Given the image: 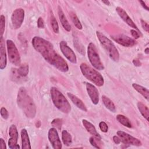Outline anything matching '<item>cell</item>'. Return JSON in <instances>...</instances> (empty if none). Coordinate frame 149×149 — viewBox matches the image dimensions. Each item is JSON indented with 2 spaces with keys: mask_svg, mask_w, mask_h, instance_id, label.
<instances>
[{
  "mask_svg": "<svg viewBox=\"0 0 149 149\" xmlns=\"http://www.w3.org/2000/svg\"><path fill=\"white\" fill-rule=\"evenodd\" d=\"M31 43L34 48L38 52L50 65L62 72H66L69 67L65 60L54 48L53 45L48 41L40 37H34Z\"/></svg>",
  "mask_w": 149,
  "mask_h": 149,
  "instance_id": "1",
  "label": "cell"
},
{
  "mask_svg": "<svg viewBox=\"0 0 149 149\" xmlns=\"http://www.w3.org/2000/svg\"><path fill=\"white\" fill-rule=\"evenodd\" d=\"M17 103L20 108L22 109L27 118H34L36 114V107L33 99L27 94L24 87H20L19 90Z\"/></svg>",
  "mask_w": 149,
  "mask_h": 149,
  "instance_id": "2",
  "label": "cell"
},
{
  "mask_svg": "<svg viewBox=\"0 0 149 149\" xmlns=\"http://www.w3.org/2000/svg\"><path fill=\"white\" fill-rule=\"evenodd\" d=\"M50 93L54 105L63 113H68L71 110V107L63 94L54 87H51Z\"/></svg>",
  "mask_w": 149,
  "mask_h": 149,
  "instance_id": "3",
  "label": "cell"
},
{
  "mask_svg": "<svg viewBox=\"0 0 149 149\" xmlns=\"http://www.w3.org/2000/svg\"><path fill=\"white\" fill-rule=\"evenodd\" d=\"M96 34L110 58L115 62H118L119 59V54L113 43L101 32L96 31Z\"/></svg>",
  "mask_w": 149,
  "mask_h": 149,
  "instance_id": "4",
  "label": "cell"
},
{
  "mask_svg": "<svg viewBox=\"0 0 149 149\" xmlns=\"http://www.w3.org/2000/svg\"><path fill=\"white\" fill-rule=\"evenodd\" d=\"M80 68L83 76L98 87L103 86L104 81L102 76L96 70L93 69L85 63H82Z\"/></svg>",
  "mask_w": 149,
  "mask_h": 149,
  "instance_id": "5",
  "label": "cell"
},
{
  "mask_svg": "<svg viewBox=\"0 0 149 149\" xmlns=\"http://www.w3.org/2000/svg\"><path fill=\"white\" fill-rule=\"evenodd\" d=\"M87 55L91 64L96 69L102 70L104 69V65L101 61L96 47L93 42H90L88 45Z\"/></svg>",
  "mask_w": 149,
  "mask_h": 149,
  "instance_id": "6",
  "label": "cell"
},
{
  "mask_svg": "<svg viewBox=\"0 0 149 149\" xmlns=\"http://www.w3.org/2000/svg\"><path fill=\"white\" fill-rule=\"evenodd\" d=\"M7 51L8 58L10 62L15 66H19L20 64V57L19 51L13 42L11 40L6 41Z\"/></svg>",
  "mask_w": 149,
  "mask_h": 149,
  "instance_id": "7",
  "label": "cell"
},
{
  "mask_svg": "<svg viewBox=\"0 0 149 149\" xmlns=\"http://www.w3.org/2000/svg\"><path fill=\"white\" fill-rule=\"evenodd\" d=\"M24 18V10L22 8L15 9L11 16V22L13 27L18 29L22 26Z\"/></svg>",
  "mask_w": 149,
  "mask_h": 149,
  "instance_id": "8",
  "label": "cell"
},
{
  "mask_svg": "<svg viewBox=\"0 0 149 149\" xmlns=\"http://www.w3.org/2000/svg\"><path fill=\"white\" fill-rule=\"evenodd\" d=\"M111 37L113 41H115L119 44L126 47H133L136 43V41L134 39L123 34L112 35L111 36Z\"/></svg>",
  "mask_w": 149,
  "mask_h": 149,
  "instance_id": "9",
  "label": "cell"
},
{
  "mask_svg": "<svg viewBox=\"0 0 149 149\" xmlns=\"http://www.w3.org/2000/svg\"><path fill=\"white\" fill-rule=\"evenodd\" d=\"M59 47L62 54L70 62L76 63L77 59L76 55L73 50L68 45L66 42L64 41H61L59 43Z\"/></svg>",
  "mask_w": 149,
  "mask_h": 149,
  "instance_id": "10",
  "label": "cell"
},
{
  "mask_svg": "<svg viewBox=\"0 0 149 149\" xmlns=\"http://www.w3.org/2000/svg\"><path fill=\"white\" fill-rule=\"evenodd\" d=\"M117 134L121 141L126 144H131L136 146H140L141 145V143L139 139L133 137L127 133L119 130L117 132Z\"/></svg>",
  "mask_w": 149,
  "mask_h": 149,
  "instance_id": "11",
  "label": "cell"
},
{
  "mask_svg": "<svg viewBox=\"0 0 149 149\" xmlns=\"http://www.w3.org/2000/svg\"><path fill=\"white\" fill-rule=\"evenodd\" d=\"M48 137L53 148L61 149L62 148L61 141L59 137L58 132L55 127L51 128L49 130Z\"/></svg>",
  "mask_w": 149,
  "mask_h": 149,
  "instance_id": "12",
  "label": "cell"
},
{
  "mask_svg": "<svg viewBox=\"0 0 149 149\" xmlns=\"http://www.w3.org/2000/svg\"><path fill=\"white\" fill-rule=\"evenodd\" d=\"M9 139L8 141L9 147L11 149L19 148V146L17 144L18 140V132L15 125H12L9 129Z\"/></svg>",
  "mask_w": 149,
  "mask_h": 149,
  "instance_id": "13",
  "label": "cell"
},
{
  "mask_svg": "<svg viewBox=\"0 0 149 149\" xmlns=\"http://www.w3.org/2000/svg\"><path fill=\"white\" fill-rule=\"evenodd\" d=\"M116 10L119 16L122 19V20L125 22H126L129 26L134 29V30H136L137 31L140 33L137 26L135 24V23L133 22V21L131 19V18L129 17V16L127 15V13L125 12V10L123 9H122L120 7H117L116 8Z\"/></svg>",
  "mask_w": 149,
  "mask_h": 149,
  "instance_id": "14",
  "label": "cell"
},
{
  "mask_svg": "<svg viewBox=\"0 0 149 149\" xmlns=\"http://www.w3.org/2000/svg\"><path fill=\"white\" fill-rule=\"evenodd\" d=\"M87 93L92 101V102L96 105L99 102V93L97 88L92 84L87 83L86 84Z\"/></svg>",
  "mask_w": 149,
  "mask_h": 149,
  "instance_id": "15",
  "label": "cell"
},
{
  "mask_svg": "<svg viewBox=\"0 0 149 149\" xmlns=\"http://www.w3.org/2000/svg\"><path fill=\"white\" fill-rule=\"evenodd\" d=\"M7 59L5 48V41L3 37L0 38V68L3 69L6 66Z\"/></svg>",
  "mask_w": 149,
  "mask_h": 149,
  "instance_id": "16",
  "label": "cell"
},
{
  "mask_svg": "<svg viewBox=\"0 0 149 149\" xmlns=\"http://www.w3.org/2000/svg\"><path fill=\"white\" fill-rule=\"evenodd\" d=\"M82 123L84 127L86 128L87 132H88L90 134L95 136L97 139H99V140L101 139V137L100 136L99 133H98L94 126L92 123H91L90 122H88L86 119H83Z\"/></svg>",
  "mask_w": 149,
  "mask_h": 149,
  "instance_id": "17",
  "label": "cell"
},
{
  "mask_svg": "<svg viewBox=\"0 0 149 149\" xmlns=\"http://www.w3.org/2000/svg\"><path fill=\"white\" fill-rule=\"evenodd\" d=\"M67 95L69 97V98L71 100V101L73 102V103L78 108L80 109L81 110H82V111H83L84 112H86L87 111V108H86V105H84V104L77 97H76V95H74V94H72L70 93H68Z\"/></svg>",
  "mask_w": 149,
  "mask_h": 149,
  "instance_id": "18",
  "label": "cell"
},
{
  "mask_svg": "<svg viewBox=\"0 0 149 149\" xmlns=\"http://www.w3.org/2000/svg\"><path fill=\"white\" fill-rule=\"evenodd\" d=\"M58 16L59 18V20L63 26V27L67 31H70L71 30V27L70 24L69 23L68 20H67L63 12L62 11L61 8L60 6L58 7Z\"/></svg>",
  "mask_w": 149,
  "mask_h": 149,
  "instance_id": "19",
  "label": "cell"
},
{
  "mask_svg": "<svg viewBox=\"0 0 149 149\" xmlns=\"http://www.w3.org/2000/svg\"><path fill=\"white\" fill-rule=\"evenodd\" d=\"M21 139H22V148L23 149L29 148L30 149L31 146L29 140V137L27 130L25 129H23L21 130Z\"/></svg>",
  "mask_w": 149,
  "mask_h": 149,
  "instance_id": "20",
  "label": "cell"
},
{
  "mask_svg": "<svg viewBox=\"0 0 149 149\" xmlns=\"http://www.w3.org/2000/svg\"><path fill=\"white\" fill-rule=\"evenodd\" d=\"M132 87L140 94H141L146 100H148V97H149V92L148 90L138 84L136 83H133Z\"/></svg>",
  "mask_w": 149,
  "mask_h": 149,
  "instance_id": "21",
  "label": "cell"
},
{
  "mask_svg": "<svg viewBox=\"0 0 149 149\" xmlns=\"http://www.w3.org/2000/svg\"><path fill=\"white\" fill-rule=\"evenodd\" d=\"M137 108L142 116L148 121L149 117V110L148 107L141 102L137 103Z\"/></svg>",
  "mask_w": 149,
  "mask_h": 149,
  "instance_id": "22",
  "label": "cell"
},
{
  "mask_svg": "<svg viewBox=\"0 0 149 149\" xmlns=\"http://www.w3.org/2000/svg\"><path fill=\"white\" fill-rule=\"evenodd\" d=\"M102 100L103 102V104L105 106V107L108 109L109 111H111L112 112H115L116 111V108L113 103V102L107 97L105 95L102 96Z\"/></svg>",
  "mask_w": 149,
  "mask_h": 149,
  "instance_id": "23",
  "label": "cell"
},
{
  "mask_svg": "<svg viewBox=\"0 0 149 149\" xmlns=\"http://www.w3.org/2000/svg\"><path fill=\"white\" fill-rule=\"evenodd\" d=\"M62 140L63 144L66 146H69L72 144V136L66 130L62 132Z\"/></svg>",
  "mask_w": 149,
  "mask_h": 149,
  "instance_id": "24",
  "label": "cell"
},
{
  "mask_svg": "<svg viewBox=\"0 0 149 149\" xmlns=\"http://www.w3.org/2000/svg\"><path fill=\"white\" fill-rule=\"evenodd\" d=\"M116 119L120 123H121L123 126H125L127 127H129V128L132 127V124H131L130 120H129V119L127 118H126L124 115H120V114L116 116Z\"/></svg>",
  "mask_w": 149,
  "mask_h": 149,
  "instance_id": "25",
  "label": "cell"
},
{
  "mask_svg": "<svg viewBox=\"0 0 149 149\" xmlns=\"http://www.w3.org/2000/svg\"><path fill=\"white\" fill-rule=\"evenodd\" d=\"M69 16H70V17L71 18V20H72L73 23L76 27V28L79 30L82 29V25H81L78 17L77 16L76 14L73 12H70L69 13Z\"/></svg>",
  "mask_w": 149,
  "mask_h": 149,
  "instance_id": "26",
  "label": "cell"
},
{
  "mask_svg": "<svg viewBox=\"0 0 149 149\" xmlns=\"http://www.w3.org/2000/svg\"><path fill=\"white\" fill-rule=\"evenodd\" d=\"M17 72L22 77L26 76L29 73V65L26 63H24L20 65L17 69Z\"/></svg>",
  "mask_w": 149,
  "mask_h": 149,
  "instance_id": "27",
  "label": "cell"
},
{
  "mask_svg": "<svg viewBox=\"0 0 149 149\" xmlns=\"http://www.w3.org/2000/svg\"><path fill=\"white\" fill-rule=\"evenodd\" d=\"M51 26H52L53 31L55 33H59L58 23L56 19L55 18V17L53 15H52L51 17Z\"/></svg>",
  "mask_w": 149,
  "mask_h": 149,
  "instance_id": "28",
  "label": "cell"
},
{
  "mask_svg": "<svg viewBox=\"0 0 149 149\" xmlns=\"http://www.w3.org/2000/svg\"><path fill=\"white\" fill-rule=\"evenodd\" d=\"M5 18L3 15H1L0 17V33H1V37H3V34L5 31Z\"/></svg>",
  "mask_w": 149,
  "mask_h": 149,
  "instance_id": "29",
  "label": "cell"
},
{
  "mask_svg": "<svg viewBox=\"0 0 149 149\" xmlns=\"http://www.w3.org/2000/svg\"><path fill=\"white\" fill-rule=\"evenodd\" d=\"M62 124V120L61 119H59V118L55 119L51 122L52 126L54 127L57 128L59 130H60L61 129Z\"/></svg>",
  "mask_w": 149,
  "mask_h": 149,
  "instance_id": "30",
  "label": "cell"
},
{
  "mask_svg": "<svg viewBox=\"0 0 149 149\" xmlns=\"http://www.w3.org/2000/svg\"><path fill=\"white\" fill-rule=\"evenodd\" d=\"M0 113H1V115L2 118H3L4 119H7L8 118L9 113H8V111L6 110V109L5 108L2 107L1 108Z\"/></svg>",
  "mask_w": 149,
  "mask_h": 149,
  "instance_id": "31",
  "label": "cell"
},
{
  "mask_svg": "<svg viewBox=\"0 0 149 149\" xmlns=\"http://www.w3.org/2000/svg\"><path fill=\"white\" fill-rule=\"evenodd\" d=\"M99 127L102 132H107L108 127L107 123L105 122H101L99 123Z\"/></svg>",
  "mask_w": 149,
  "mask_h": 149,
  "instance_id": "32",
  "label": "cell"
},
{
  "mask_svg": "<svg viewBox=\"0 0 149 149\" xmlns=\"http://www.w3.org/2000/svg\"><path fill=\"white\" fill-rule=\"evenodd\" d=\"M130 32H131V34H132V36L136 39H137L140 37V33L136 31V30L134 29H132L130 30Z\"/></svg>",
  "mask_w": 149,
  "mask_h": 149,
  "instance_id": "33",
  "label": "cell"
},
{
  "mask_svg": "<svg viewBox=\"0 0 149 149\" xmlns=\"http://www.w3.org/2000/svg\"><path fill=\"white\" fill-rule=\"evenodd\" d=\"M141 26L143 28V29L146 31L147 33H148V30H149V26L147 22H146L145 21H144L143 20H141Z\"/></svg>",
  "mask_w": 149,
  "mask_h": 149,
  "instance_id": "34",
  "label": "cell"
},
{
  "mask_svg": "<svg viewBox=\"0 0 149 149\" xmlns=\"http://www.w3.org/2000/svg\"><path fill=\"white\" fill-rule=\"evenodd\" d=\"M37 26H38V28H40V29H42V28H44V20H43L42 18L41 17H40L38 19Z\"/></svg>",
  "mask_w": 149,
  "mask_h": 149,
  "instance_id": "35",
  "label": "cell"
},
{
  "mask_svg": "<svg viewBox=\"0 0 149 149\" xmlns=\"http://www.w3.org/2000/svg\"><path fill=\"white\" fill-rule=\"evenodd\" d=\"M90 143H91V144L95 148H100V147H99V146L98 145V144L97 143L96 141L95 140V139L93 138V137H91L90 138Z\"/></svg>",
  "mask_w": 149,
  "mask_h": 149,
  "instance_id": "36",
  "label": "cell"
},
{
  "mask_svg": "<svg viewBox=\"0 0 149 149\" xmlns=\"http://www.w3.org/2000/svg\"><path fill=\"white\" fill-rule=\"evenodd\" d=\"M113 141L116 144H119L121 142V140L119 138V136H113Z\"/></svg>",
  "mask_w": 149,
  "mask_h": 149,
  "instance_id": "37",
  "label": "cell"
},
{
  "mask_svg": "<svg viewBox=\"0 0 149 149\" xmlns=\"http://www.w3.org/2000/svg\"><path fill=\"white\" fill-rule=\"evenodd\" d=\"M0 142H1V149H6V144H5V141L3 140V139L2 138H1Z\"/></svg>",
  "mask_w": 149,
  "mask_h": 149,
  "instance_id": "38",
  "label": "cell"
},
{
  "mask_svg": "<svg viewBox=\"0 0 149 149\" xmlns=\"http://www.w3.org/2000/svg\"><path fill=\"white\" fill-rule=\"evenodd\" d=\"M133 63L135 66H141V62H140L139 60H137V59H133Z\"/></svg>",
  "mask_w": 149,
  "mask_h": 149,
  "instance_id": "39",
  "label": "cell"
},
{
  "mask_svg": "<svg viewBox=\"0 0 149 149\" xmlns=\"http://www.w3.org/2000/svg\"><path fill=\"white\" fill-rule=\"evenodd\" d=\"M139 2L141 3V6H143L145 9H146L147 10H149L148 7L146 5V4L145 3V2H144V1H139Z\"/></svg>",
  "mask_w": 149,
  "mask_h": 149,
  "instance_id": "40",
  "label": "cell"
},
{
  "mask_svg": "<svg viewBox=\"0 0 149 149\" xmlns=\"http://www.w3.org/2000/svg\"><path fill=\"white\" fill-rule=\"evenodd\" d=\"M102 2L105 3V5H110V2H109V1H102Z\"/></svg>",
  "mask_w": 149,
  "mask_h": 149,
  "instance_id": "41",
  "label": "cell"
},
{
  "mask_svg": "<svg viewBox=\"0 0 149 149\" xmlns=\"http://www.w3.org/2000/svg\"><path fill=\"white\" fill-rule=\"evenodd\" d=\"M144 52H145V53H146V54H149V52H148V47L146 48Z\"/></svg>",
  "mask_w": 149,
  "mask_h": 149,
  "instance_id": "42",
  "label": "cell"
}]
</instances>
